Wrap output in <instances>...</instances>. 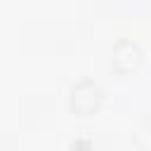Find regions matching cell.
Returning <instances> with one entry per match:
<instances>
[{
	"label": "cell",
	"instance_id": "cell-1",
	"mask_svg": "<svg viewBox=\"0 0 151 151\" xmlns=\"http://www.w3.org/2000/svg\"><path fill=\"white\" fill-rule=\"evenodd\" d=\"M101 101V90L92 80H80L71 90V109L78 113H92Z\"/></svg>",
	"mask_w": 151,
	"mask_h": 151
},
{
	"label": "cell",
	"instance_id": "cell-2",
	"mask_svg": "<svg viewBox=\"0 0 151 151\" xmlns=\"http://www.w3.org/2000/svg\"><path fill=\"white\" fill-rule=\"evenodd\" d=\"M142 61V50L137 47V42L132 40H120L116 47H113V57H111V64L116 71L120 73H130L139 66Z\"/></svg>",
	"mask_w": 151,
	"mask_h": 151
}]
</instances>
